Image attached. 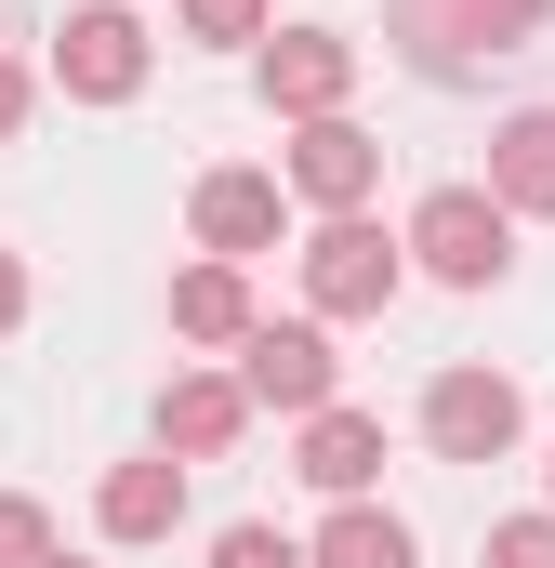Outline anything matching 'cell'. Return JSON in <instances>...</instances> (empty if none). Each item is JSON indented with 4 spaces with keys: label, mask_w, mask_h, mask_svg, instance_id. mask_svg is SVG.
<instances>
[{
    "label": "cell",
    "mask_w": 555,
    "mask_h": 568,
    "mask_svg": "<svg viewBox=\"0 0 555 568\" xmlns=\"http://www.w3.org/2000/svg\"><path fill=\"white\" fill-rule=\"evenodd\" d=\"M423 436H436V463H503L529 436V397L503 371H436L423 384Z\"/></svg>",
    "instance_id": "8992f818"
},
{
    "label": "cell",
    "mask_w": 555,
    "mask_h": 568,
    "mask_svg": "<svg viewBox=\"0 0 555 568\" xmlns=\"http://www.w3.org/2000/svg\"><path fill=\"white\" fill-rule=\"evenodd\" d=\"M172 331H185V344H239V331H252V278H239V265H185V278H172Z\"/></svg>",
    "instance_id": "5bb4252c"
},
{
    "label": "cell",
    "mask_w": 555,
    "mask_h": 568,
    "mask_svg": "<svg viewBox=\"0 0 555 568\" xmlns=\"http://www.w3.org/2000/svg\"><path fill=\"white\" fill-rule=\"evenodd\" d=\"M476 568H555V516H503V529H490V556Z\"/></svg>",
    "instance_id": "ac0fdd59"
},
{
    "label": "cell",
    "mask_w": 555,
    "mask_h": 568,
    "mask_svg": "<svg viewBox=\"0 0 555 568\" xmlns=\"http://www.w3.org/2000/svg\"><path fill=\"white\" fill-rule=\"evenodd\" d=\"M27 106H40V80H27V67H13V53H0V145L27 133Z\"/></svg>",
    "instance_id": "ffe728a7"
},
{
    "label": "cell",
    "mask_w": 555,
    "mask_h": 568,
    "mask_svg": "<svg viewBox=\"0 0 555 568\" xmlns=\"http://www.w3.org/2000/svg\"><path fill=\"white\" fill-rule=\"evenodd\" d=\"M304 568H411V529L384 503H331V529L304 542Z\"/></svg>",
    "instance_id": "9a60e30c"
},
{
    "label": "cell",
    "mask_w": 555,
    "mask_h": 568,
    "mask_svg": "<svg viewBox=\"0 0 555 568\" xmlns=\"http://www.w3.org/2000/svg\"><path fill=\"white\" fill-rule=\"evenodd\" d=\"M490 199L503 212H555V106H516L490 133Z\"/></svg>",
    "instance_id": "4fadbf2b"
},
{
    "label": "cell",
    "mask_w": 555,
    "mask_h": 568,
    "mask_svg": "<svg viewBox=\"0 0 555 568\" xmlns=\"http://www.w3.org/2000/svg\"><path fill=\"white\" fill-rule=\"evenodd\" d=\"M40 568H80V556H40Z\"/></svg>",
    "instance_id": "7402d4cb"
},
{
    "label": "cell",
    "mask_w": 555,
    "mask_h": 568,
    "mask_svg": "<svg viewBox=\"0 0 555 568\" xmlns=\"http://www.w3.org/2000/svg\"><path fill=\"white\" fill-rule=\"evenodd\" d=\"M185 225H199V252H212V265H252V252L278 239V172H199Z\"/></svg>",
    "instance_id": "30bf717a"
},
{
    "label": "cell",
    "mask_w": 555,
    "mask_h": 568,
    "mask_svg": "<svg viewBox=\"0 0 555 568\" xmlns=\"http://www.w3.org/2000/svg\"><path fill=\"white\" fill-rule=\"evenodd\" d=\"M344 93H357V40L344 27H278L265 40V106L278 120H344Z\"/></svg>",
    "instance_id": "52a82bcc"
},
{
    "label": "cell",
    "mask_w": 555,
    "mask_h": 568,
    "mask_svg": "<svg viewBox=\"0 0 555 568\" xmlns=\"http://www.w3.org/2000/svg\"><path fill=\"white\" fill-rule=\"evenodd\" d=\"M145 67H159V40H145L133 0H80V13L53 27V80H67V106H133Z\"/></svg>",
    "instance_id": "3957f363"
},
{
    "label": "cell",
    "mask_w": 555,
    "mask_h": 568,
    "mask_svg": "<svg viewBox=\"0 0 555 568\" xmlns=\"http://www.w3.org/2000/svg\"><path fill=\"white\" fill-rule=\"evenodd\" d=\"M40 556H53V516L27 489H0V568H40Z\"/></svg>",
    "instance_id": "e0dca14e"
},
{
    "label": "cell",
    "mask_w": 555,
    "mask_h": 568,
    "mask_svg": "<svg viewBox=\"0 0 555 568\" xmlns=\"http://www.w3.org/2000/svg\"><path fill=\"white\" fill-rule=\"evenodd\" d=\"M13 317H27V265L0 252V331H13Z\"/></svg>",
    "instance_id": "44dd1931"
},
{
    "label": "cell",
    "mask_w": 555,
    "mask_h": 568,
    "mask_svg": "<svg viewBox=\"0 0 555 568\" xmlns=\"http://www.w3.org/2000/svg\"><path fill=\"white\" fill-rule=\"evenodd\" d=\"M397 252H411L423 278H450V291H490L503 265H516V212H503L490 185H436V199L411 212V239H397Z\"/></svg>",
    "instance_id": "7a4b0ae2"
},
{
    "label": "cell",
    "mask_w": 555,
    "mask_h": 568,
    "mask_svg": "<svg viewBox=\"0 0 555 568\" xmlns=\"http://www.w3.org/2000/svg\"><path fill=\"white\" fill-rule=\"evenodd\" d=\"M172 13H185V40H212V53L265 40V0H172Z\"/></svg>",
    "instance_id": "2e32d148"
},
{
    "label": "cell",
    "mask_w": 555,
    "mask_h": 568,
    "mask_svg": "<svg viewBox=\"0 0 555 568\" xmlns=\"http://www.w3.org/2000/svg\"><path fill=\"white\" fill-rule=\"evenodd\" d=\"M252 410H331V384H344V357L304 331V317H252L239 331V371H225Z\"/></svg>",
    "instance_id": "5b68a950"
},
{
    "label": "cell",
    "mask_w": 555,
    "mask_h": 568,
    "mask_svg": "<svg viewBox=\"0 0 555 568\" xmlns=\"http://www.w3.org/2000/svg\"><path fill=\"white\" fill-rule=\"evenodd\" d=\"M212 568H304V542H278V529H225Z\"/></svg>",
    "instance_id": "d6986e66"
},
{
    "label": "cell",
    "mask_w": 555,
    "mask_h": 568,
    "mask_svg": "<svg viewBox=\"0 0 555 568\" xmlns=\"http://www.w3.org/2000/svg\"><path fill=\"white\" fill-rule=\"evenodd\" d=\"M397 278H411V252H397L371 212H331V225L304 239V304H317V317H384Z\"/></svg>",
    "instance_id": "277c9868"
},
{
    "label": "cell",
    "mask_w": 555,
    "mask_h": 568,
    "mask_svg": "<svg viewBox=\"0 0 555 568\" xmlns=\"http://www.w3.org/2000/svg\"><path fill=\"white\" fill-rule=\"evenodd\" d=\"M239 436H252V397H239L225 371H172V384H159V449H172V463H225Z\"/></svg>",
    "instance_id": "9c48e42d"
},
{
    "label": "cell",
    "mask_w": 555,
    "mask_h": 568,
    "mask_svg": "<svg viewBox=\"0 0 555 568\" xmlns=\"http://www.w3.org/2000/svg\"><path fill=\"white\" fill-rule=\"evenodd\" d=\"M555 0H397L384 27H397V53H411L423 80H463L476 53H516V40H543Z\"/></svg>",
    "instance_id": "6da1fadb"
},
{
    "label": "cell",
    "mask_w": 555,
    "mask_h": 568,
    "mask_svg": "<svg viewBox=\"0 0 555 568\" xmlns=\"http://www.w3.org/2000/svg\"><path fill=\"white\" fill-rule=\"evenodd\" d=\"M371 476H384V424L371 410H304V489H331V503H371Z\"/></svg>",
    "instance_id": "7c38bea8"
},
{
    "label": "cell",
    "mask_w": 555,
    "mask_h": 568,
    "mask_svg": "<svg viewBox=\"0 0 555 568\" xmlns=\"http://www.w3.org/2000/svg\"><path fill=\"white\" fill-rule=\"evenodd\" d=\"M172 516H185V463H172V449L107 463V489H93V529H107V542H172Z\"/></svg>",
    "instance_id": "8fae6325"
},
{
    "label": "cell",
    "mask_w": 555,
    "mask_h": 568,
    "mask_svg": "<svg viewBox=\"0 0 555 568\" xmlns=\"http://www.w3.org/2000/svg\"><path fill=\"white\" fill-rule=\"evenodd\" d=\"M371 185H384V145L357 133V120H304V133H291V199H317V212H371Z\"/></svg>",
    "instance_id": "ba28073f"
}]
</instances>
